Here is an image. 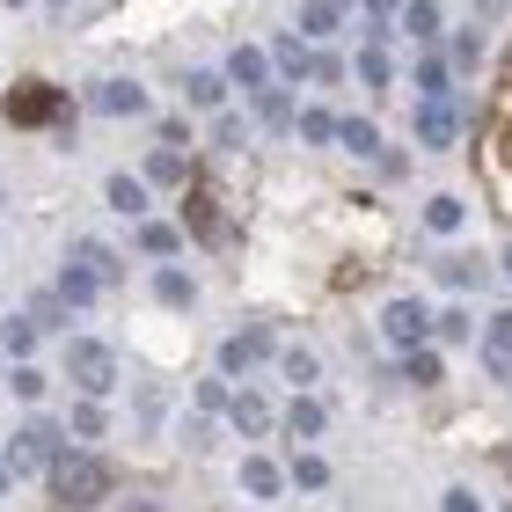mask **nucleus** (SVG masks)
<instances>
[{
  "label": "nucleus",
  "instance_id": "nucleus-44",
  "mask_svg": "<svg viewBox=\"0 0 512 512\" xmlns=\"http://www.w3.org/2000/svg\"><path fill=\"white\" fill-rule=\"evenodd\" d=\"M8 483H15V476H8V454H0V498H8Z\"/></svg>",
  "mask_w": 512,
  "mask_h": 512
},
{
  "label": "nucleus",
  "instance_id": "nucleus-4",
  "mask_svg": "<svg viewBox=\"0 0 512 512\" xmlns=\"http://www.w3.org/2000/svg\"><path fill=\"white\" fill-rule=\"evenodd\" d=\"M381 337L395 344V352H410V344H432L425 300H388V308H381Z\"/></svg>",
  "mask_w": 512,
  "mask_h": 512
},
{
  "label": "nucleus",
  "instance_id": "nucleus-8",
  "mask_svg": "<svg viewBox=\"0 0 512 512\" xmlns=\"http://www.w3.org/2000/svg\"><path fill=\"white\" fill-rule=\"evenodd\" d=\"M271 417H278V410H271V395H249V388H242V395H227V425H235L242 439H264V432H271Z\"/></svg>",
  "mask_w": 512,
  "mask_h": 512
},
{
  "label": "nucleus",
  "instance_id": "nucleus-11",
  "mask_svg": "<svg viewBox=\"0 0 512 512\" xmlns=\"http://www.w3.org/2000/svg\"><path fill=\"white\" fill-rule=\"evenodd\" d=\"M132 242L147 249L154 264H169V256L183 249V227H169V220H139V227H132Z\"/></svg>",
  "mask_w": 512,
  "mask_h": 512
},
{
  "label": "nucleus",
  "instance_id": "nucleus-10",
  "mask_svg": "<svg viewBox=\"0 0 512 512\" xmlns=\"http://www.w3.org/2000/svg\"><path fill=\"white\" fill-rule=\"evenodd\" d=\"M96 110H103V118H139V110H147V88H139V81H103Z\"/></svg>",
  "mask_w": 512,
  "mask_h": 512
},
{
  "label": "nucleus",
  "instance_id": "nucleus-21",
  "mask_svg": "<svg viewBox=\"0 0 512 512\" xmlns=\"http://www.w3.org/2000/svg\"><path fill=\"white\" fill-rule=\"evenodd\" d=\"M264 66H271V59L256 52V44H242V52H227V81H235V88H256V81H271Z\"/></svg>",
  "mask_w": 512,
  "mask_h": 512
},
{
  "label": "nucleus",
  "instance_id": "nucleus-9",
  "mask_svg": "<svg viewBox=\"0 0 512 512\" xmlns=\"http://www.w3.org/2000/svg\"><path fill=\"white\" fill-rule=\"evenodd\" d=\"M8 118H15V125H52V118H59V88H15V96H8Z\"/></svg>",
  "mask_w": 512,
  "mask_h": 512
},
{
  "label": "nucleus",
  "instance_id": "nucleus-6",
  "mask_svg": "<svg viewBox=\"0 0 512 512\" xmlns=\"http://www.w3.org/2000/svg\"><path fill=\"white\" fill-rule=\"evenodd\" d=\"M461 139V110L447 96H425V110H417V147H454Z\"/></svg>",
  "mask_w": 512,
  "mask_h": 512
},
{
  "label": "nucleus",
  "instance_id": "nucleus-24",
  "mask_svg": "<svg viewBox=\"0 0 512 512\" xmlns=\"http://www.w3.org/2000/svg\"><path fill=\"white\" fill-rule=\"evenodd\" d=\"M74 256H81V264H88V271L103 278V286H118V278H125V264H118V249H103V242H74Z\"/></svg>",
  "mask_w": 512,
  "mask_h": 512
},
{
  "label": "nucleus",
  "instance_id": "nucleus-25",
  "mask_svg": "<svg viewBox=\"0 0 512 512\" xmlns=\"http://www.w3.org/2000/svg\"><path fill=\"white\" fill-rule=\"evenodd\" d=\"M439 286L469 293V286H483V264H476V256H439Z\"/></svg>",
  "mask_w": 512,
  "mask_h": 512
},
{
  "label": "nucleus",
  "instance_id": "nucleus-22",
  "mask_svg": "<svg viewBox=\"0 0 512 512\" xmlns=\"http://www.w3.org/2000/svg\"><path fill=\"white\" fill-rule=\"evenodd\" d=\"M154 293H161V308H191V300H198V286H191V278H183L176 264H161V271H154Z\"/></svg>",
  "mask_w": 512,
  "mask_h": 512
},
{
  "label": "nucleus",
  "instance_id": "nucleus-3",
  "mask_svg": "<svg viewBox=\"0 0 512 512\" xmlns=\"http://www.w3.org/2000/svg\"><path fill=\"white\" fill-rule=\"evenodd\" d=\"M66 374H74L81 395H110L118 388V352H110L103 337H74L66 344Z\"/></svg>",
  "mask_w": 512,
  "mask_h": 512
},
{
  "label": "nucleus",
  "instance_id": "nucleus-5",
  "mask_svg": "<svg viewBox=\"0 0 512 512\" xmlns=\"http://www.w3.org/2000/svg\"><path fill=\"white\" fill-rule=\"evenodd\" d=\"M271 59H278V81H308L315 66H322V52H315V37H300V30H286V37H271Z\"/></svg>",
  "mask_w": 512,
  "mask_h": 512
},
{
  "label": "nucleus",
  "instance_id": "nucleus-17",
  "mask_svg": "<svg viewBox=\"0 0 512 512\" xmlns=\"http://www.w3.org/2000/svg\"><path fill=\"white\" fill-rule=\"evenodd\" d=\"M59 293H66V300H74V308H88V300H96V293H103V278H96V271H88V264H81V256H66V271H59Z\"/></svg>",
  "mask_w": 512,
  "mask_h": 512
},
{
  "label": "nucleus",
  "instance_id": "nucleus-38",
  "mask_svg": "<svg viewBox=\"0 0 512 512\" xmlns=\"http://www.w3.org/2000/svg\"><path fill=\"white\" fill-rule=\"evenodd\" d=\"M403 366H410V381H417V388H432V381H439V359L425 352V344H410V359H403Z\"/></svg>",
  "mask_w": 512,
  "mask_h": 512
},
{
  "label": "nucleus",
  "instance_id": "nucleus-30",
  "mask_svg": "<svg viewBox=\"0 0 512 512\" xmlns=\"http://www.w3.org/2000/svg\"><path fill=\"white\" fill-rule=\"evenodd\" d=\"M461 220H469V205H461V198H432V205H425V227H432V235H454Z\"/></svg>",
  "mask_w": 512,
  "mask_h": 512
},
{
  "label": "nucleus",
  "instance_id": "nucleus-37",
  "mask_svg": "<svg viewBox=\"0 0 512 512\" xmlns=\"http://www.w3.org/2000/svg\"><path fill=\"white\" fill-rule=\"evenodd\" d=\"M161 417H169V403H161V388H139V432H161Z\"/></svg>",
  "mask_w": 512,
  "mask_h": 512
},
{
  "label": "nucleus",
  "instance_id": "nucleus-13",
  "mask_svg": "<svg viewBox=\"0 0 512 512\" xmlns=\"http://www.w3.org/2000/svg\"><path fill=\"white\" fill-rule=\"evenodd\" d=\"M483 359H491V374H512V308L483 322Z\"/></svg>",
  "mask_w": 512,
  "mask_h": 512
},
{
  "label": "nucleus",
  "instance_id": "nucleus-34",
  "mask_svg": "<svg viewBox=\"0 0 512 512\" xmlns=\"http://www.w3.org/2000/svg\"><path fill=\"white\" fill-rule=\"evenodd\" d=\"M432 337H439V344H469V337H476V322L461 315V308H447V315H432Z\"/></svg>",
  "mask_w": 512,
  "mask_h": 512
},
{
  "label": "nucleus",
  "instance_id": "nucleus-46",
  "mask_svg": "<svg viewBox=\"0 0 512 512\" xmlns=\"http://www.w3.org/2000/svg\"><path fill=\"white\" fill-rule=\"evenodd\" d=\"M44 8H66V0H44Z\"/></svg>",
  "mask_w": 512,
  "mask_h": 512
},
{
  "label": "nucleus",
  "instance_id": "nucleus-47",
  "mask_svg": "<svg viewBox=\"0 0 512 512\" xmlns=\"http://www.w3.org/2000/svg\"><path fill=\"white\" fill-rule=\"evenodd\" d=\"M8 8H30V0H8Z\"/></svg>",
  "mask_w": 512,
  "mask_h": 512
},
{
  "label": "nucleus",
  "instance_id": "nucleus-18",
  "mask_svg": "<svg viewBox=\"0 0 512 512\" xmlns=\"http://www.w3.org/2000/svg\"><path fill=\"white\" fill-rule=\"evenodd\" d=\"M344 30V0H308L300 8V37H337Z\"/></svg>",
  "mask_w": 512,
  "mask_h": 512
},
{
  "label": "nucleus",
  "instance_id": "nucleus-28",
  "mask_svg": "<svg viewBox=\"0 0 512 512\" xmlns=\"http://www.w3.org/2000/svg\"><path fill=\"white\" fill-rule=\"evenodd\" d=\"M403 30H410L417 44H432V37H439V0H410V8H403Z\"/></svg>",
  "mask_w": 512,
  "mask_h": 512
},
{
  "label": "nucleus",
  "instance_id": "nucleus-16",
  "mask_svg": "<svg viewBox=\"0 0 512 512\" xmlns=\"http://www.w3.org/2000/svg\"><path fill=\"white\" fill-rule=\"evenodd\" d=\"M66 432H74V439H81V447H96V439L110 432V417H103V395H81V410H74V417H66Z\"/></svg>",
  "mask_w": 512,
  "mask_h": 512
},
{
  "label": "nucleus",
  "instance_id": "nucleus-32",
  "mask_svg": "<svg viewBox=\"0 0 512 512\" xmlns=\"http://www.w3.org/2000/svg\"><path fill=\"white\" fill-rule=\"evenodd\" d=\"M337 139H344L352 154H381V132L366 125V118H337Z\"/></svg>",
  "mask_w": 512,
  "mask_h": 512
},
{
  "label": "nucleus",
  "instance_id": "nucleus-31",
  "mask_svg": "<svg viewBox=\"0 0 512 512\" xmlns=\"http://www.w3.org/2000/svg\"><path fill=\"white\" fill-rule=\"evenodd\" d=\"M359 81H366V88H388V81H395V59L381 52V44H366V52H359Z\"/></svg>",
  "mask_w": 512,
  "mask_h": 512
},
{
  "label": "nucleus",
  "instance_id": "nucleus-35",
  "mask_svg": "<svg viewBox=\"0 0 512 512\" xmlns=\"http://www.w3.org/2000/svg\"><path fill=\"white\" fill-rule=\"evenodd\" d=\"M278 366H286V381H293V388H315V374H322V359H315V352H286Z\"/></svg>",
  "mask_w": 512,
  "mask_h": 512
},
{
  "label": "nucleus",
  "instance_id": "nucleus-39",
  "mask_svg": "<svg viewBox=\"0 0 512 512\" xmlns=\"http://www.w3.org/2000/svg\"><path fill=\"white\" fill-rule=\"evenodd\" d=\"M447 66H483V37L476 30H454V59Z\"/></svg>",
  "mask_w": 512,
  "mask_h": 512
},
{
  "label": "nucleus",
  "instance_id": "nucleus-45",
  "mask_svg": "<svg viewBox=\"0 0 512 512\" xmlns=\"http://www.w3.org/2000/svg\"><path fill=\"white\" fill-rule=\"evenodd\" d=\"M505 278H512V249H505Z\"/></svg>",
  "mask_w": 512,
  "mask_h": 512
},
{
  "label": "nucleus",
  "instance_id": "nucleus-14",
  "mask_svg": "<svg viewBox=\"0 0 512 512\" xmlns=\"http://www.w3.org/2000/svg\"><path fill=\"white\" fill-rule=\"evenodd\" d=\"M242 491H249V498H278V491H286V469L264 461V454H249V461H242Z\"/></svg>",
  "mask_w": 512,
  "mask_h": 512
},
{
  "label": "nucleus",
  "instance_id": "nucleus-43",
  "mask_svg": "<svg viewBox=\"0 0 512 512\" xmlns=\"http://www.w3.org/2000/svg\"><path fill=\"white\" fill-rule=\"evenodd\" d=\"M359 8H366V15H388V8H395V0H359Z\"/></svg>",
  "mask_w": 512,
  "mask_h": 512
},
{
  "label": "nucleus",
  "instance_id": "nucleus-36",
  "mask_svg": "<svg viewBox=\"0 0 512 512\" xmlns=\"http://www.w3.org/2000/svg\"><path fill=\"white\" fill-rule=\"evenodd\" d=\"M417 88H425V96H447V52L417 59Z\"/></svg>",
  "mask_w": 512,
  "mask_h": 512
},
{
  "label": "nucleus",
  "instance_id": "nucleus-12",
  "mask_svg": "<svg viewBox=\"0 0 512 512\" xmlns=\"http://www.w3.org/2000/svg\"><path fill=\"white\" fill-rule=\"evenodd\" d=\"M256 359H271V337H264V330H242V337L220 344V366H227V374H242V366H256Z\"/></svg>",
  "mask_w": 512,
  "mask_h": 512
},
{
  "label": "nucleus",
  "instance_id": "nucleus-19",
  "mask_svg": "<svg viewBox=\"0 0 512 512\" xmlns=\"http://www.w3.org/2000/svg\"><path fill=\"white\" fill-rule=\"evenodd\" d=\"M286 425H293V439H322V425H330V410H322L315 395H293V403H286Z\"/></svg>",
  "mask_w": 512,
  "mask_h": 512
},
{
  "label": "nucleus",
  "instance_id": "nucleus-23",
  "mask_svg": "<svg viewBox=\"0 0 512 512\" xmlns=\"http://www.w3.org/2000/svg\"><path fill=\"white\" fill-rule=\"evenodd\" d=\"M110 205H118L125 220L147 213V176H110Z\"/></svg>",
  "mask_w": 512,
  "mask_h": 512
},
{
  "label": "nucleus",
  "instance_id": "nucleus-7",
  "mask_svg": "<svg viewBox=\"0 0 512 512\" xmlns=\"http://www.w3.org/2000/svg\"><path fill=\"white\" fill-rule=\"evenodd\" d=\"M249 110H256V118H264L271 132H293V118H300L286 81H256V88H249Z\"/></svg>",
  "mask_w": 512,
  "mask_h": 512
},
{
  "label": "nucleus",
  "instance_id": "nucleus-15",
  "mask_svg": "<svg viewBox=\"0 0 512 512\" xmlns=\"http://www.w3.org/2000/svg\"><path fill=\"white\" fill-rule=\"evenodd\" d=\"M37 322V330H66V315H74V300H66L59 286H44V293H30V308H22Z\"/></svg>",
  "mask_w": 512,
  "mask_h": 512
},
{
  "label": "nucleus",
  "instance_id": "nucleus-20",
  "mask_svg": "<svg viewBox=\"0 0 512 512\" xmlns=\"http://www.w3.org/2000/svg\"><path fill=\"white\" fill-rule=\"evenodd\" d=\"M227 88H235V81H227V74H205V66H198V74H183V96H191L198 110H220Z\"/></svg>",
  "mask_w": 512,
  "mask_h": 512
},
{
  "label": "nucleus",
  "instance_id": "nucleus-33",
  "mask_svg": "<svg viewBox=\"0 0 512 512\" xmlns=\"http://www.w3.org/2000/svg\"><path fill=\"white\" fill-rule=\"evenodd\" d=\"M293 483H300V491H330V461H322V454L308 447V454L293 461Z\"/></svg>",
  "mask_w": 512,
  "mask_h": 512
},
{
  "label": "nucleus",
  "instance_id": "nucleus-1",
  "mask_svg": "<svg viewBox=\"0 0 512 512\" xmlns=\"http://www.w3.org/2000/svg\"><path fill=\"white\" fill-rule=\"evenodd\" d=\"M44 483H52V498H59V505H96V498L110 491V476H103L96 447H59V461L44 469Z\"/></svg>",
  "mask_w": 512,
  "mask_h": 512
},
{
  "label": "nucleus",
  "instance_id": "nucleus-26",
  "mask_svg": "<svg viewBox=\"0 0 512 512\" xmlns=\"http://www.w3.org/2000/svg\"><path fill=\"white\" fill-rule=\"evenodd\" d=\"M37 337H44V330H37V322H30V315H15V322H0V352H15V359H30V352H37Z\"/></svg>",
  "mask_w": 512,
  "mask_h": 512
},
{
  "label": "nucleus",
  "instance_id": "nucleus-42",
  "mask_svg": "<svg viewBox=\"0 0 512 512\" xmlns=\"http://www.w3.org/2000/svg\"><path fill=\"white\" fill-rule=\"evenodd\" d=\"M374 161H381V176H388V183H395V176H410V154H403V147H381Z\"/></svg>",
  "mask_w": 512,
  "mask_h": 512
},
{
  "label": "nucleus",
  "instance_id": "nucleus-41",
  "mask_svg": "<svg viewBox=\"0 0 512 512\" xmlns=\"http://www.w3.org/2000/svg\"><path fill=\"white\" fill-rule=\"evenodd\" d=\"M227 395H235L227 381H205V388H198V410H205V417H227Z\"/></svg>",
  "mask_w": 512,
  "mask_h": 512
},
{
  "label": "nucleus",
  "instance_id": "nucleus-40",
  "mask_svg": "<svg viewBox=\"0 0 512 512\" xmlns=\"http://www.w3.org/2000/svg\"><path fill=\"white\" fill-rule=\"evenodd\" d=\"M8 388L22 395V403H37V395H44V374H37V366H15V374H8Z\"/></svg>",
  "mask_w": 512,
  "mask_h": 512
},
{
  "label": "nucleus",
  "instance_id": "nucleus-29",
  "mask_svg": "<svg viewBox=\"0 0 512 512\" xmlns=\"http://www.w3.org/2000/svg\"><path fill=\"white\" fill-rule=\"evenodd\" d=\"M147 183H191V169H183V154L176 147H161V154H147V169H139Z\"/></svg>",
  "mask_w": 512,
  "mask_h": 512
},
{
  "label": "nucleus",
  "instance_id": "nucleus-27",
  "mask_svg": "<svg viewBox=\"0 0 512 512\" xmlns=\"http://www.w3.org/2000/svg\"><path fill=\"white\" fill-rule=\"evenodd\" d=\"M293 132L308 139V147H330V139H337V110H300Z\"/></svg>",
  "mask_w": 512,
  "mask_h": 512
},
{
  "label": "nucleus",
  "instance_id": "nucleus-2",
  "mask_svg": "<svg viewBox=\"0 0 512 512\" xmlns=\"http://www.w3.org/2000/svg\"><path fill=\"white\" fill-rule=\"evenodd\" d=\"M59 447H66V425H52V417L22 425V432L8 439V476H44V469L59 461Z\"/></svg>",
  "mask_w": 512,
  "mask_h": 512
}]
</instances>
